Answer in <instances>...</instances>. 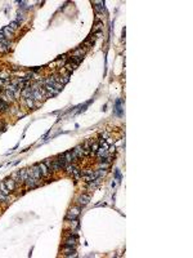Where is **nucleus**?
Segmentation results:
<instances>
[{
    "mask_svg": "<svg viewBox=\"0 0 193 258\" xmlns=\"http://www.w3.org/2000/svg\"><path fill=\"white\" fill-rule=\"evenodd\" d=\"M5 96H7V98H8L9 101H13V98H14V92L9 91V89H5Z\"/></svg>",
    "mask_w": 193,
    "mask_h": 258,
    "instance_id": "obj_11",
    "label": "nucleus"
},
{
    "mask_svg": "<svg viewBox=\"0 0 193 258\" xmlns=\"http://www.w3.org/2000/svg\"><path fill=\"white\" fill-rule=\"evenodd\" d=\"M76 67H77V65L73 63V62H68V63L66 65V69H67V71H68V72H72Z\"/></svg>",
    "mask_w": 193,
    "mask_h": 258,
    "instance_id": "obj_10",
    "label": "nucleus"
},
{
    "mask_svg": "<svg viewBox=\"0 0 193 258\" xmlns=\"http://www.w3.org/2000/svg\"><path fill=\"white\" fill-rule=\"evenodd\" d=\"M102 26H103V22H100V21H97V23H95V26H94L93 31H94V32H98V31H100V30H102Z\"/></svg>",
    "mask_w": 193,
    "mask_h": 258,
    "instance_id": "obj_12",
    "label": "nucleus"
},
{
    "mask_svg": "<svg viewBox=\"0 0 193 258\" xmlns=\"http://www.w3.org/2000/svg\"><path fill=\"white\" fill-rule=\"evenodd\" d=\"M84 45H85V47H86V48L89 49V48H92V47H93V43L90 41V40H85V43H84Z\"/></svg>",
    "mask_w": 193,
    "mask_h": 258,
    "instance_id": "obj_16",
    "label": "nucleus"
},
{
    "mask_svg": "<svg viewBox=\"0 0 193 258\" xmlns=\"http://www.w3.org/2000/svg\"><path fill=\"white\" fill-rule=\"evenodd\" d=\"M26 103H27V106L31 107V108L35 106V105H33V98H26Z\"/></svg>",
    "mask_w": 193,
    "mask_h": 258,
    "instance_id": "obj_14",
    "label": "nucleus"
},
{
    "mask_svg": "<svg viewBox=\"0 0 193 258\" xmlns=\"http://www.w3.org/2000/svg\"><path fill=\"white\" fill-rule=\"evenodd\" d=\"M89 200H90V195H88V194H84V195H81L80 197L77 199L79 205H80V207H85L89 203Z\"/></svg>",
    "mask_w": 193,
    "mask_h": 258,
    "instance_id": "obj_3",
    "label": "nucleus"
},
{
    "mask_svg": "<svg viewBox=\"0 0 193 258\" xmlns=\"http://www.w3.org/2000/svg\"><path fill=\"white\" fill-rule=\"evenodd\" d=\"M72 55H73V57H83V58H84V55H85V50H84L83 48H80V49H76V50L72 53Z\"/></svg>",
    "mask_w": 193,
    "mask_h": 258,
    "instance_id": "obj_8",
    "label": "nucleus"
},
{
    "mask_svg": "<svg viewBox=\"0 0 193 258\" xmlns=\"http://www.w3.org/2000/svg\"><path fill=\"white\" fill-rule=\"evenodd\" d=\"M25 183H26V186H27V188H35L36 186H39V181L36 178H33V177H28L26 181H25Z\"/></svg>",
    "mask_w": 193,
    "mask_h": 258,
    "instance_id": "obj_2",
    "label": "nucleus"
},
{
    "mask_svg": "<svg viewBox=\"0 0 193 258\" xmlns=\"http://www.w3.org/2000/svg\"><path fill=\"white\" fill-rule=\"evenodd\" d=\"M5 186H7V188L9 190V191H14V188H16V181L13 178H8V179H5Z\"/></svg>",
    "mask_w": 193,
    "mask_h": 258,
    "instance_id": "obj_4",
    "label": "nucleus"
},
{
    "mask_svg": "<svg viewBox=\"0 0 193 258\" xmlns=\"http://www.w3.org/2000/svg\"><path fill=\"white\" fill-rule=\"evenodd\" d=\"M73 154L77 156V159H79V158H83V156H84V147H81V146H77V147H75Z\"/></svg>",
    "mask_w": 193,
    "mask_h": 258,
    "instance_id": "obj_7",
    "label": "nucleus"
},
{
    "mask_svg": "<svg viewBox=\"0 0 193 258\" xmlns=\"http://www.w3.org/2000/svg\"><path fill=\"white\" fill-rule=\"evenodd\" d=\"M18 25H19V23H18L17 21H13V22H10V25H9V27L12 28V30H14V28H17V27H18Z\"/></svg>",
    "mask_w": 193,
    "mask_h": 258,
    "instance_id": "obj_15",
    "label": "nucleus"
},
{
    "mask_svg": "<svg viewBox=\"0 0 193 258\" xmlns=\"http://www.w3.org/2000/svg\"><path fill=\"white\" fill-rule=\"evenodd\" d=\"M39 168H40V172H41V176H43V177H49V176H50V170L48 169V166L45 165L44 163L39 164Z\"/></svg>",
    "mask_w": 193,
    "mask_h": 258,
    "instance_id": "obj_5",
    "label": "nucleus"
},
{
    "mask_svg": "<svg viewBox=\"0 0 193 258\" xmlns=\"http://www.w3.org/2000/svg\"><path fill=\"white\" fill-rule=\"evenodd\" d=\"M2 32H3V35H4V38H5V39H8V40H9L10 38H12V36H13V30L10 28L9 26L4 27Z\"/></svg>",
    "mask_w": 193,
    "mask_h": 258,
    "instance_id": "obj_6",
    "label": "nucleus"
},
{
    "mask_svg": "<svg viewBox=\"0 0 193 258\" xmlns=\"http://www.w3.org/2000/svg\"><path fill=\"white\" fill-rule=\"evenodd\" d=\"M79 216H80V207H73V208H71V209L68 210L66 218L70 219V221H72V219H76Z\"/></svg>",
    "mask_w": 193,
    "mask_h": 258,
    "instance_id": "obj_1",
    "label": "nucleus"
},
{
    "mask_svg": "<svg viewBox=\"0 0 193 258\" xmlns=\"http://www.w3.org/2000/svg\"><path fill=\"white\" fill-rule=\"evenodd\" d=\"M0 192L4 194L5 196H8V195H9V192H10L9 190L7 188V186H5V183H4V182H3V183H0Z\"/></svg>",
    "mask_w": 193,
    "mask_h": 258,
    "instance_id": "obj_9",
    "label": "nucleus"
},
{
    "mask_svg": "<svg viewBox=\"0 0 193 258\" xmlns=\"http://www.w3.org/2000/svg\"><path fill=\"white\" fill-rule=\"evenodd\" d=\"M94 36H98V38H99V36H102V31H98V32H95V35H94Z\"/></svg>",
    "mask_w": 193,
    "mask_h": 258,
    "instance_id": "obj_17",
    "label": "nucleus"
},
{
    "mask_svg": "<svg viewBox=\"0 0 193 258\" xmlns=\"http://www.w3.org/2000/svg\"><path fill=\"white\" fill-rule=\"evenodd\" d=\"M120 103H121V101L119 99L117 102H116V108H115V111H116V114H117V115H121V114H122V112H121V110H122V108L120 107Z\"/></svg>",
    "mask_w": 193,
    "mask_h": 258,
    "instance_id": "obj_13",
    "label": "nucleus"
}]
</instances>
